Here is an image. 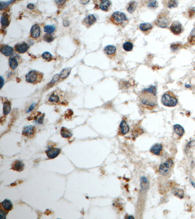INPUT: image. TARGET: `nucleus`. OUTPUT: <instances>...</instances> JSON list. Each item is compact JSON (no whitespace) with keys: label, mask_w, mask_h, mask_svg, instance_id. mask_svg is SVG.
Here are the masks:
<instances>
[{"label":"nucleus","mask_w":195,"mask_h":219,"mask_svg":"<svg viewBox=\"0 0 195 219\" xmlns=\"http://www.w3.org/2000/svg\"><path fill=\"white\" fill-rule=\"evenodd\" d=\"M30 46L26 42L17 43L14 46V49L17 52L20 54H23L28 51Z\"/></svg>","instance_id":"obj_10"},{"label":"nucleus","mask_w":195,"mask_h":219,"mask_svg":"<svg viewBox=\"0 0 195 219\" xmlns=\"http://www.w3.org/2000/svg\"><path fill=\"white\" fill-rule=\"evenodd\" d=\"M19 65V62L16 57L15 56H12L9 58V65L10 68L12 69H16Z\"/></svg>","instance_id":"obj_22"},{"label":"nucleus","mask_w":195,"mask_h":219,"mask_svg":"<svg viewBox=\"0 0 195 219\" xmlns=\"http://www.w3.org/2000/svg\"><path fill=\"white\" fill-rule=\"evenodd\" d=\"M178 102L177 97L170 91L165 92L162 98V102L165 106L169 107L176 106L177 105Z\"/></svg>","instance_id":"obj_4"},{"label":"nucleus","mask_w":195,"mask_h":219,"mask_svg":"<svg viewBox=\"0 0 195 219\" xmlns=\"http://www.w3.org/2000/svg\"><path fill=\"white\" fill-rule=\"evenodd\" d=\"M140 29L144 33H149L153 29V26L149 23H143L140 24Z\"/></svg>","instance_id":"obj_21"},{"label":"nucleus","mask_w":195,"mask_h":219,"mask_svg":"<svg viewBox=\"0 0 195 219\" xmlns=\"http://www.w3.org/2000/svg\"><path fill=\"white\" fill-rule=\"evenodd\" d=\"M43 39H44V41H46V42H52L53 41L54 38L53 36L51 35V34L47 33L44 36Z\"/></svg>","instance_id":"obj_36"},{"label":"nucleus","mask_w":195,"mask_h":219,"mask_svg":"<svg viewBox=\"0 0 195 219\" xmlns=\"http://www.w3.org/2000/svg\"><path fill=\"white\" fill-rule=\"evenodd\" d=\"M1 219H5L6 218V214L4 211V210L1 209Z\"/></svg>","instance_id":"obj_40"},{"label":"nucleus","mask_w":195,"mask_h":219,"mask_svg":"<svg viewBox=\"0 0 195 219\" xmlns=\"http://www.w3.org/2000/svg\"><path fill=\"white\" fill-rule=\"evenodd\" d=\"M189 42V43L192 45H194L195 44V27L194 29H193L191 33L190 34L188 39Z\"/></svg>","instance_id":"obj_31"},{"label":"nucleus","mask_w":195,"mask_h":219,"mask_svg":"<svg viewBox=\"0 0 195 219\" xmlns=\"http://www.w3.org/2000/svg\"><path fill=\"white\" fill-rule=\"evenodd\" d=\"M44 116L45 114L41 115L39 118H37L36 120V122L38 124H42L43 123V118H44Z\"/></svg>","instance_id":"obj_38"},{"label":"nucleus","mask_w":195,"mask_h":219,"mask_svg":"<svg viewBox=\"0 0 195 219\" xmlns=\"http://www.w3.org/2000/svg\"><path fill=\"white\" fill-rule=\"evenodd\" d=\"M103 51L105 54L109 57V58H115L116 55V47L115 46L112 45H109L106 46L104 48Z\"/></svg>","instance_id":"obj_12"},{"label":"nucleus","mask_w":195,"mask_h":219,"mask_svg":"<svg viewBox=\"0 0 195 219\" xmlns=\"http://www.w3.org/2000/svg\"><path fill=\"white\" fill-rule=\"evenodd\" d=\"M120 133L121 135H125L129 132V127L127 123L125 121L122 120L120 125L119 129Z\"/></svg>","instance_id":"obj_19"},{"label":"nucleus","mask_w":195,"mask_h":219,"mask_svg":"<svg viewBox=\"0 0 195 219\" xmlns=\"http://www.w3.org/2000/svg\"><path fill=\"white\" fill-rule=\"evenodd\" d=\"M162 150V146L161 144H155L151 148L150 152L156 155H159Z\"/></svg>","instance_id":"obj_18"},{"label":"nucleus","mask_w":195,"mask_h":219,"mask_svg":"<svg viewBox=\"0 0 195 219\" xmlns=\"http://www.w3.org/2000/svg\"><path fill=\"white\" fill-rule=\"evenodd\" d=\"M171 22V19L169 16V12L164 10L159 14L155 23L158 27L165 28L169 26Z\"/></svg>","instance_id":"obj_3"},{"label":"nucleus","mask_w":195,"mask_h":219,"mask_svg":"<svg viewBox=\"0 0 195 219\" xmlns=\"http://www.w3.org/2000/svg\"><path fill=\"white\" fill-rule=\"evenodd\" d=\"M158 6V3L156 1H152L149 2L148 3V7L151 8H157Z\"/></svg>","instance_id":"obj_37"},{"label":"nucleus","mask_w":195,"mask_h":219,"mask_svg":"<svg viewBox=\"0 0 195 219\" xmlns=\"http://www.w3.org/2000/svg\"><path fill=\"white\" fill-rule=\"evenodd\" d=\"M126 218L127 219H134V217L132 216H128Z\"/></svg>","instance_id":"obj_43"},{"label":"nucleus","mask_w":195,"mask_h":219,"mask_svg":"<svg viewBox=\"0 0 195 219\" xmlns=\"http://www.w3.org/2000/svg\"><path fill=\"white\" fill-rule=\"evenodd\" d=\"M0 51L2 53L7 57L11 56L13 54V48L8 45H2Z\"/></svg>","instance_id":"obj_15"},{"label":"nucleus","mask_w":195,"mask_h":219,"mask_svg":"<svg viewBox=\"0 0 195 219\" xmlns=\"http://www.w3.org/2000/svg\"><path fill=\"white\" fill-rule=\"evenodd\" d=\"M136 7L137 4L135 2H131L128 5L127 10L129 12V13H132L135 11L136 8Z\"/></svg>","instance_id":"obj_30"},{"label":"nucleus","mask_w":195,"mask_h":219,"mask_svg":"<svg viewBox=\"0 0 195 219\" xmlns=\"http://www.w3.org/2000/svg\"><path fill=\"white\" fill-rule=\"evenodd\" d=\"M36 133V128L34 126L30 125L24 128L22 133L25 136L31 137Z\"/></svg>","instance_id":"obj_11"},{"label":"nucleus","mask_w":195,"mask_h":219,"mask_svg":"<svg viewBox=\"0 0 195 219\" xmlns=\"http://www.w3.org/2000/svg\"><path fill=\"white\" fill-rule=\"evenodd\" d=\"M97 19L93 14H89L83 19L82 24L87 28H90L96 23Z\"/></svg>","instance_id":"obj_9"},{"label":"nucleus","mask_w":195,"mask_h":219,"mask_svg":"<svg viewBox=\"0 0 195 219\" xmlns=\"http://www.w3.org/2000/svg\"><path fill=\"white\" fill-rule=\"evenodd\" d=\"M11 111V105L9 101H5L4 103V107H3V113L4 115H7L9 114Z\"/></svg>","instance_id":"obj_27"},{"label":"nucleus","mask_w":195,"mask_h":219,"mask_svg":"<svg viewBox=\"0 0 195 219\" xmlns=\"http://www.w3.org/2000/svg\"><path fill=\"white\" fill-rule=\"evenodd\" d=\"M133 48V45L131 42H125L123 45V48L126 52H130L132 51Z\"/></svg>","instance_id":"obj_29"},{"label":"nucleus","mask_w":195,"mask_h":219,"mask_svg":"<svg viewBox=\"0 0 195 219\" xmlns=\"http://www.w3.org/2000/svg\"><path fill=\"white\" fill-rule=\"evenodd\" d=\"M61 134L64 138H69L71 137L72 136L71 132L64 127L61 128Z\"/></svg>","instance_id":"obj_25"},{"label":"nucleus","mask_w":195,"mask_h":219,"mask_svg":"<svg viewBox=\"0 0 195 219\" xmlns=\"http://www.w3.org/2000/svg\"><path fill=\"white\" fill-rule=\"evenodd\" d=\"M55 30V27L53 26L47 25L44 27V31L49 34H52Z\"/></svg>","instance_id":"obj_33"},{"label":"nucleus","mask_w":195,"mask_h":219,"mask_svg":"<svg viewBox=\"0 0 195 219\" xmlns=\"http://www.w3.org/2000/svg\"><path fill=\"white\" fill-rule=\"evenodd\" d=\"M170 30L175 35H179L184 31L181 23L179 21H175L171 24Z\"/></svg>","instance_id":"obj_8"},{"label":"nucleus","mask_w":195,"mask_h":219,"mask_svg":"<svg viewBox=\"0 0 195 219\" xmlns=\"http://www.w3.org/2000/svg\"><path fill=\"white\" fill-rule=\"evenodd\" d=\"M41 35V29L38 24H34L30 29V36L33 39L38 38Z\"/></svg>","instance_id":"obj_14"},{"label":"nucleus","mask_w":195,"mask_h":219,"mask_svg":"<svg viewBox=\"0 0 195 219\" xmlns=\"http://www.w3.org/2000/svg\"><path fill=\"white\" fill-rule=\"evenodd\" d=\"M111 4L109 1H102L99 4V8L104 11H109L111 8Z\"/></svg>","instance_id":"obj_20"},{"label":"nucleus","mask_w":195,"mask_h":219,"mask_svg":"<svg viewBox=\"0 0 195 219\" xmlns=\"http://www.w3.org/2000/svg\"><path fill=\"white\" fill-rule=\"evenodd\" d=\"M55 3H56L58 8H61L66 3V1H56Z\"/></svg>","instance_id":"obj_39"},{"label":"nucleus","mask_w":195,"mask_h":219,"mask_svg":"<svg viewBox=\"0 0 195 219\" xmlns=\"http://www.w3.org/2000/svg\"><path fill=\"white\" fill-rule=\"evenodd\" d=\"M34 8L35 5L32 4H28L27 6V8L29 9H33Z\"/></svg>","instance_id":"obj_41"},{"label":"nucleus","mask_w":195,"mask_h":219,"mask_svg":"<svg viewBox=\"0 0 195 219\" xmlns=\"http://www.w3.org/2000/svg\"><path fill=\"white\" fill-rule=\"evenodd\" d=\"M70 72H71V68H65L62 71L61 73L60 74V77H61V79L63 78H65L69 75L70 74Z\"/></svg>","instance_id":"obj_34"},{"label":"nucleus","mask_w":195,"mask_h":219,"mask_svg":"<svg viewBox=\"0 0 195 219\" xmlns=\"http://www.w3.org/2000/svg\"><path fill=\"white\" fill-rule=\"evenodd\" d=\"M191 184L193 186H194V187H195V184L194 183V182H191Z\"/></svg>","instance_id":"obj_44"},{"label":"nucleus","mask_w":195,"mask_h":219,"mask_svg":"<svg viewBox=\"0 0 195 219\" xmlns=\"http://www.w3.org/2000/svg\"><path fill=\"white\" fill-rule=\"evenodd\" d=\"M89 2V1H87L86 2H84V1H81L80 2V3H82L83 4H84V5H86V4H87V3H88Z\"/></svg>","instance_id":"obj_42"},{"label":"nucleus","mask_w":195,"mask_h":219,"mask_svg":"<svg viewBox=\"0 0 195 219\" xmlns=\"http://www.w3.org/2000/svg\"><path fill=\"white\" fill-rule=\"evenodd\" d=\"M42 58L47 61H49L52 59V55L49 52H45L42 55Z\"/></svg>","instance_id":"obj_35"},{"label":"nucleus","mask_w":195,"mask_h":219,"mask_svg":"<svg viewBox=\"0 0 195 219\" xmlns=\"http://www.w3.org/2000/svg\"><path fill=\"white\" fill-rule=\"evenodd\" d=\"M173 129L175 133H176L180 137L182 136L185 132L184 128L179 124H176L174 126Z\"/></svg>","instance_id":"obj_23"},{"label":"nucleus","mask_w":195,"mask_h":219,"mask_svg":"<svg viewBox=\"0 0 195 219\" xmlns=\"http://www.w3.org/2000/svg\"><path fill=\"white\" fill-rule=\"evenodd\" d=\"M111 23L116 26H122L126 24L128 21L126 15L120 11L115 12L110 18Z\"/></svg>","instance_id":"obj_5"},{"label":"nucleus","mask_w":195,"mask_h":219,"mask_svg":"<svg viewBox=\"0 0 195 219\" xmlns=\"http://www.w3.org/2000/svg\"><path fill=\"white\" fill-rule=\"evenodd\" d=\"M173 164V161L171 159H169L167 161L160 165L159 172L162 175H166L169 172V169L172 167Z\"/></svg>","instance_id":"obj_7"},{"label":"nucleus","mask_w":195,"mask_h":219,"mask_svg":"<svg viewBox=\"0 0 195 219\" xmlns=\"http://www.w3.org/2000/svg\"><path fill=\"white\" fill-rule=\"evenodd\" d=\"M140 186L143 190H146L148 188V181L147 179L143 176L140 179Z\"/></svg>","instance_id":"obj_28"},{"label":"nucleus","mask_w":195,"mask_h":219,"mask_svg":"<svg viewBox=\"0 0 195 219\" xmlns=\"http://www.w3.org/2000/svg\"><path fill=\"white\" fill-rule=\"evenodd\" d=\"M1 204L4 209L7 211H10L13 208V204L10 200L8 199L4 200L2 202Z\"/></svg>","instance_id":"obj_24"},{"label":"nucleus","mask_w":195,"mask_h":219,"mask_svg":"<svg viewBox=\"0 0 195 219\" xmlns=\"http://www.w3.org/2000/svg\"><path fill=\"white\" fill-rule=\"evenodd\" d=\"M24 167V164L23 162L20 160L15 161L12 164V169L15 171L20 172L23 171Z\"/></svg>","instance_id":"obj_17"},{"label":"nucleus","mask_w":195,"mask_h":219,"mask_svg":"<svg viewBox=\"0 0 195 219\" xmlns=\"http://www.w3.org/2000/svg\"><path fill=\"white\" fill-rule=\"evenodd\" d=\"M61 151V150L60 149L51 148L48 149L46 152V155L49 158L54 159L60 155Z\"/></svg>","instance_id":"obj_13"},{"label":"nucleus","mask_w":195,"mask_h":219,"mask_svg":"<svg viewBox=\"0 0 195 219\" xmlns=\"http://www.w3.org/2000/svg\"><path fill=\"white\" fill-rule=\"evenodd\" d=\"M10 18L8 14L4 13L1 18V23L4 28H6L10 24Z\"/></svg>","instance_id":"obj_16"},{"label":"nucleus","mask_w":195,"mask_h":219,"mask_svg":"<svg viewBox=\"0 0 195 219\" xmlns=\"http://www.w3.org/2000/svg\"><path fill=\"white\" fill-rule=\"evenodd\" d=\"M165 4L167 8H173L177 7L178 2L176 1H168L165 2Z\"/></svg>","instance_id":"obj_32"},{"label":"nucleus","mask_w":195,"mask_h":219,"mask_svg":"<svg viewBox=\"0 0 195 219\" xmlns=\"http://www.w3.org/2000/svg\"><path fill=\"white\" fill-rule=\"evenodd\" d=\"M172 193L176 196L179 197L181 199L183 198L184 196V190H182V189H180L178 187H174L172 189Z\"/></svg>","instance_id":"obj_26"},{"label":"nucleus","mask_w":195,"mask_h":219,"mask_svg":"<svg viewBox=\"0 0 195 219\" xmlns=\"http://www.w3.org/2000/svg\"><path fill=\"white\" fill-rule=\"evenodd\" d=\"M140 99L142 104L149 109H153L158 105L157 89L151 86L143 89L140 95Z\"/></svg>","instance_id":"obj_1"},{"label":"nucleus","mask_w":195,"mask_h":219,"mask_svg":"<svg viewBox=\"0 0 195 219\" xmlns=\"http://www.w3.org/2000/svg\"><path fill=\"white\" fill-rule=\"evenodd\" d=\"M43 77V74L36 70H31L26 76V81L30 83L36 84L41 83Z\"/></svg>","instance_id":"obj_6"},{"label":"nucleus","mask_w":195,"mask_h":219,"mask_svg":"<svg viewBox=\"0 0 195 219\" xmlns=\"http://www.w3.org/2000/svg\"><path fill=\"white\" fill-rule=\"evenodd\" d=\"M46 103L50 105H66L68 102L65 94L61 90H55L50 94L46 100Z\"/></svg>","instance_id":"obj_2"}]
</instances>
